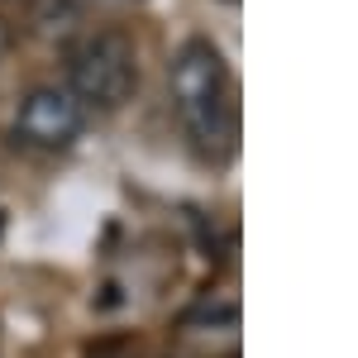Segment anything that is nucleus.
Instances as JSON below:
<instances>
[{"instance_id": "obj_6", "label": "nucleus", "mask_w": 358, "mask_h": 358, "mask_svg": "<svg viewBox=\"0 0 358 358\" xmlns=\"http://www.w3.org/2000/svg\"><path fill=\"white\" fill-rule=\"evenodd\" d=\"M0 234H5V210H0Z\"/></svg>"}, {"instance_id": "obj_1", "label": "nucleus", "mask_w": 358, "mask_h": 358, "mask_svg": "<svg viewBox=\"0 0 358 358\" xmlns=\"http://www.w3.org/2000/svg\"><path fill=\"white\" fill-rule=\"evenodd\" d=\"M167 86L192 148L210 163H229L239 148V91L224 53L210 38H187L167 62Z\"/></svg>"}, {"instance_id": "obj_8", "label": "nucleus", "mask_w": 358, "mask_h": 358, "mask_svg": "<svg viewBox=\"0 0 358 358\" xmlns=\"http://www.w3.org/2000/svg\"><path fill=\"white\" fill-rule=\"evenodd\" d=\"M224 5H234V0H224Z\"/></svg>"}, {"instance_id": "obj_4", "label": "nucleus", "mask_w": 358, "mask_h": 358, "mask_svg": "<svg viewBox=\"0 0 358 358\" xmlns=\"http://www.w3.org/2000/svg\"><path fill=\"white\" fill-rule=\"evenodd\" d=\"M15 43H20V24H15V20H10V15L0 10V62L15 53Z\"/></svg>"}, {"instance_id": "obj_2", "label": "nucleus", "mask_w": 358, "mask_h": 358, "mask_svg": "<svg viewBox=\"0 0 358 358\" xmlns=\"http://www.w3.org/2000/svg\"><path fill=\"white\" fill-rule=\"evenodd\" d=\"M62 77L86 115H110L138 91V48L124 29H86L62 48Z\"/></svg>"}, {"instance_id": "obj_7", "label": "nucleus", "mask_w": 358, "mask_h": 358, "mask_svg": "<svg viewBox=\"0 0 358 358\" xmlns=\"http://www.w3.org/2000/svg\"><path fill=\"white\" fill-rule=\"evenodd\" d=\"M0 163H5V143H0Z\"/></svg>"}, {"instance_id": "obj_3", "label": "nucleus", "mask_w": 358, "mask_h": 358, "mask_svg": "<svg viewBox=\"0 0 358 358\" xmlns=\"http://www.w3.org/2000/svg\"><path fill=\"white\" fill-rule=\"evenodd\" d=\"M86 129V110L67 86H34L20 110H15V143L38 148V153H62L72 148Z\"/></svg>"}, {"instance_id": "obj_5", "label": "nucleus", "mask_w": 358, "mask_h": 358, "mask_svg": "<svg viewBox=\"0 0 358 358\" xmlns=\"http://www.w3.org/2000/svg\"><path fill=\"white\" fill-rule=\"evenodd\" d=\"M34 5H38V0H0V10H5V15H10V10H24V15H29Z\"/></svg>"}]
</instances>
